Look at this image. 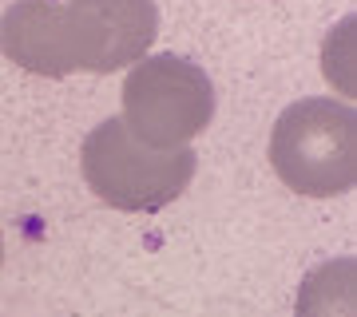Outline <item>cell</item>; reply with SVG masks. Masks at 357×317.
Masks as SVG:
<instances>
[{
  "label": "cell",
  "mask_w": 357,
  "mask_h": 317,
  "mask_svg": "<svg viewBox=\"0 0 357 317\" xmlns=\"http://www.w3.org/2000/svg\"><path fill=\"white\" fill-rule=\"evenodd\" d=\"M123 127L151 151H183L215 119V84L187 56H143L123 79Z\"/></svg>",
  "instance_id": "cell-3"
},
{
  "label": "cell",
  "mask_w": 357,
  "mask_h": 317,
  "mask_svg": "<svg viewBox=\"0 0 357 317\" xmlns=\"http://www.w3.org/2000/svg\"><path fill=\"white\" fill-rule=\"evenodd\" d=\"M294 317H357V266L354 258H333L326 266L310 270Z\"/></svg>",
  "instance_id": "cell-5"
},
{
  "label": "cell",
  "mask_w": 357,
  "mask_h": 317,
  "mask_svg": "<svg viewBox=\"0 0 357 317\" xmlns=\"http://www.w3.org/2000/svg\"><path fill=\"white\" fill-rule=\"evenodd\" d=\"M270 167L302 199H333L357 183V111L342 100H298L270 131Z\"/></svg>",
  "instance_id": "cell-2"
},
{
  "label": "cell",
  "mask_w": 357,
  "mask_h": 317,
  "mask_svg": "<svg viewBox=\"0 0 357 317\" xmlns=\"http://www.w3.org/2000/svg\"><path fill=\"white\" fill-rule=\"evenodd\" d=\"M79 167L88 178L91 194L112 210L128 215H155L171 206L191 187L195 178V151H151L128 135L119 115L103 119L96 131H88Z\"/></svg>",
  "instance_id": "cell-4"
},
{
  "label": "cell",
  "mask_w": 357,
  "mask_h": 317,
  "mask_svg": "<svg viewBox=\"0 0 357 317\" xmlns=\"http://www.w3.org/2000/svg\"><path fill=\"white\" fill-rule=\"evenodd\" d=\"M0 258H4V246H0Z\"/></svg>",
  "instance_id": "cell-6"
},
{
  "label": "cell",
  "mask_w": 357,
  "mask_h": 317,
  "mask_svg": "<svg viewBox=\"0 0 357 317\" xmlns=\"http://www.w3.org/2000/svg\"><path fill=\"white\" fill-rule=\"evenodd\" d=\"M159 32L155 0H16L0 20V52L36 76L119 72L139 63Z\"/></svg>",
  "instance_id": "cell-1"
}]
</instances>
